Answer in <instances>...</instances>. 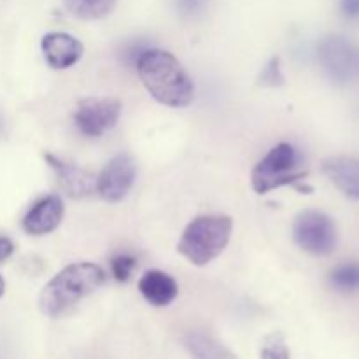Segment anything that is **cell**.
Returning <instances> with one entry per match:
<instances>
[{
    "instance_id": "cell-1",
    "label": "cell",
    "mask_w": 359,
    "mask_h": 359,
    "mask_svg": "<svg viewBox=\"0 0 359 359\" xmlns=\"http://www.w3.org/2000/svg\"><path fill=\"white\" fill-rule=\"evenodd\" d=\"M151 97L167 107H186L195 98V84L182 63L165 49L149 48L135 65Z\"/></svg>"
},
{
    "instance_id": "cell-2",
    "label": "cell",
    "mask_w": 359,
    "mask_h": 359,
    "mask_svg": "<svg viewBox=\"0 0 359 359\" xmlns=\"http://www.w3.org/2000/svg\"><path fill=\"white\" fill-rule=\"evenodd\" d=\"M105 279L104 269L91 262L69 265L42 287L39 309L48 318H60L104 286Z\"/></svg>"
},
{
    "instance_id": "cell-3",
    "label": "cell",
    "mask_w": 359,
    "mask_h": 359,
    "mask_svg": "<svg viewBox=\"0 0 359 359\" xmlns=\"http://www.w3.org/2000/svg\"><path fill=\"white\" fill-rule=\"evenodd\" d=\"M233 231L228 216H200L182 231L177 251L195 266H205L226 249Z\"/></svg>"
},
{
    "instance_id": "cell-4",
    "label": "cell",
    "mask_w": 359,
    "mask_h": 359,
    "mask_svg": "<svg viewBox=\"0 0 359 359\" xmlns=\"http://www.w3.org/2000/svg\"><path fill=\"white\" fill-rule=\"evenodd\" d=\"M307 177L300 151L287 142L277 144L255 167L251 175L252 189L258 195L273 191L283 186H298Z\"/></svg>"
},
{
    "instance_id": "cell-5",
    "label": "cell",
    "mask_w": 359,
    "mask_h": 359,
    "mask_svg": "<svg viewBox=\"0 0 359 359\" xmlns=\"http://www.w3.org/2000/svg\"><path fill=\"white\" fill-rule=\"evenodd\" d=\"M318 60L323 72L337 86L353 83L359 74V51L339 34H330L318 42Z\"/></svg>"
},
{
    "instance_id": "cell-6",
    "label": "cell",
    "mask_w": 359,
    "mask_h": 359,
    "mask_svg": "<svg viewBox=\"0 0 359 359\" xmlns=\"http://www.w3.org/2000/svg\"><path fill=\"white\" fill-rule=\"evenodd\" d=\"M293 238L302 251L312 256H328L339 244V230L328 214L304 210L293 223Z\"/></svg>"
},
{
    "instance_id": "cell-7",
    "label": "cell",
    "mask_w": 359,
    "mask_h": 359,
    "mask_svg": "<svg viewBox=\"0 0 359 359\" xmlns=\"http://www.w3.org/2000/svg\"><path fill=\"white\" fill-rule=\"evenodd\" d=\"M119 116L121 104L116 98H86L77 105L74 123L83 135L97 139L118 125Z\"/></svg>"
},
{
    "instance_id": "cell-8",
    "label": "cell",
    "mask_w": 359,
    "mask_h": 359,
    "mask_svg": "<svg viewBox=\"0 0 359 359\" xmlns=\"http://www.w3.org/2000/svg\"><path fill=\"white\" fill-rule=\"evenodd\" d=\"M135 161L128 154L112 158L97 177V193L107 202H121L135 182Z\"/></svg>"
},
{
    "instance_id": "cell-9",
    "label": "cell",
    "mask_w": 359,
    "mask_h": 359,
    "mask_svg": "<svg viewBox=\"0 0 359 359\" xmlns=\"http://www.w3.org/2000/svg\"><path fill=\"white\" fill-rule=\"evenodd\" d=\"M46 161L55 170L56 181L62 191L70 198H86L97 191V177L86 168H81L55 154H46Z\"/></svg>"
},
{
    "instance_id": "cell-10",
    "label": "cell",
    "mask_w": 359,
    "mask_h": 359,
    "mask_svg": "<svg viewBox=\"0 0 359 359\" xmlns=\"http://www.w3.org/2000/svg\"><path fill=\"white\" fill-rule=\"evenodd\" d=\"M42 55L51 69L63 70L76 65L83 58L84 46L65 32H49L41 41Z\"/></svg>"
},
{
    "instance_id": "cell-11",
    "label": "cell",
    "mask_w": 359,
    "mask_h": 359,
    "mask_svg": "<svg viewBox=\"0 0 359 359\" xmlns=\"http://www.w3.org/2000/svg\"><path fill=\"white\" fill-rule=\"evenodd\" d=\"M63 219V202L58 195H48L32 205L25 214L21 226L28 235H48L58 228Z\"/></svg>"
},
{
    "instance_id": "cell-12",
    "label": "cell",
    "mask_w": 359,
    "mask_h": 359,
    "mask_svg": "<svg viewBox=\"0 0 359 359\" xmlns=\"http://www.w3.org/2000/svg\"><path fill=\"white\" fill-rule=\"evenodd\" d=\"M323 172L347 198L359 200V158L330 156L323 160Z\"/></svg>"
},
{
    "instance_id": "cell-13",
    "label": "cell",
    "mask_w": 359,
    "mask_h": 359,
    "mask_svg": "<svg viewBox=\"0 0 359 359\" xmlns=\"http://www.w3.org/2000/svg\"><path fill=\"white\" fill-rule=\"evenodd\" d=\"M139 291L153 307H167L177 298L179 286L175 279L161 270H149L139 280Z\"/></svg>"
},
{
    "instance_id": "cell-14",
    "label": "cell",
    "mask_w": 359,
    "mask_h": 359,
    "mask_svg": "<svg viewBox=\"0 0 359 359\" xmlns=\"http://www.w3.org/2000/svg\"><path fill=\"white\" fill-rule=\"evenodd\" d=\"M184 347L191 359H238L219 340L200 330L186 333Z\"/></svg>"
},
{
    "instance_id": "cell-15",
    "label": "cell",
    "mask_w": 359,
    "mask_h": 359,
    "mask_svg": "<svg viewBox=\"0 0 359 359\" xmlns=\"http://www.w3.org/2000/svg\"><path fill=\"white\" fill-rule=\"evenodd\" d=\"M63 4L79 20H102L114 11L118 0H63Z\"/></svg>"
},
{
    "instance_id": "cell-16",
    "label": "cell",
    "mask_w": 359,
    "mask_h": 359,
    "mask_svg": "<svg viewBox=\"0 0 359 359\" xmlns=\"http://www.w3.org/2000/svg\"><path fill=\"white\" fill-rule=\"evenodd\" d=\"M330 284L346 294L359 293V262H344L330 272Z\"/></svg>"
},
{
    "instance_id": "cell-17",
    "label": "cell",
    "mask_w": 359,
    "mask_h": 359,
    "mask_svg": "<svg viewBox=\"0 0 359 359\" xmlns=\"http://www.w3.org/2000/svg\"><path fill=\"white\" fill-rule=\"evenodd\" d=\"M137 269V258L130 252H119L112 256L111 259V272L112 277L119 283H126L132 277L133 270Z\"/></svg>"
},
{
    "instance_id": "cell-18",
    "label": "cell",
    "mask_w": 359,
    "mask_h": 359,
    "mask_svg": "<svg viewBox=\"0 0 359 359\" xmlns=\"http://www.w3.org/2000/svg\"><path fill=\"white\" fill-rule=\"evenodd\" d=\"M262 359H291L290 347L280 333H272L263 340Z\"/></svg>"
},
{
    "instance_id": "cell-19",
    "label": "cell",
    "mask_w": 359,
    "mask_h": 359,
    "mask_svg": "<svg viewBox=\"0 0 359 359\" xmlns=\"http://www.w3.org/2000/svg\"><path fill=\"white\" fill-rule=\"evenodd\" d=\"M258 83L263 86H283L284 84V74L280 69V58H272L265 67H263L262 74L258 77Z\"/></svg>"
},
{
    "instance_id": "cell-20",
    "label": "cell",
    "mask_w": 359,
    "mask_h": 359,
    "mask_svg": "<svg viewBox=\"0 0 359 359\" xmlns=\"http://www.w3.org/2000/svg\"><path fill=\"white\" fill-rule=\"evenodd\" d=\"M210 0H174V7L179 13V16L195 20L200 18L209 7Z\"/></svg>"
},
{
    "instance_id": "cell-21",
    "label": "cell",
    "mask_w": 359,
    "mask_h": 359,
    "mask_svg": "<svg viewBox=\"0 0 359 359\" xmlns=\"http://www.w3.org/2000/svg\"><path fill=\"white\" fill-rule=\"evenodd\" d=\"M147 49H149V44H147L146 41L130 42V44H126L125 53H123V55H125L126 62H128L130 65L135 67V65H137V62H139L140 56H142L144 53L147 51Z\"/></svg>"
},
{
    "instance_id": "cell-22",
    "label": "cell",
    "mask_w": 359,
    "mask_h": 359,
    "mask_svg": "<svg viewBox=\"0 0 359 359\" xmlns=\"http://www.w3.org/2000/svg\"><path fill=\"white\" fill-rule=\"evenodd\" d=\"M339 9L347 21H359V0H339Z\"/></svg>"
},
{
    "instance_id": "cell-23",
    "label": "cell",
    "mask_w": 359,
    "mask_h": 359,
    "mask_svg": "<svg viewBox=\"0 0 359 359\" xmlns=\"http://www.w3.org/2000/svg\"><path fill=\"white\" fill-rule=\"evenodd\" d=\"M14 252V244L11 238L0 237V262H6Z\"/></svg>"
},
{
    "instance_id": "cell-24",
    "label": "cell",
    "mask_w": 359,
    "mask_h": 359,
    "mask_svg": "<svg viewBox=\"0 0 359 359\" xmlns=\"http://www.w3.org/2000/svg\"><path fill=\"white\" fill-rule=\"evenodd\" d=\"M4 291H6V283H4V279L0 277V298L4 297Z\"/></svg>"
}]
</instances>
